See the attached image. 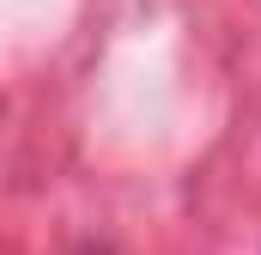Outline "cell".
<instances>
[{"label":"cell","mask_w":261,"mask_h":255,"mask_svg":"<svg viewBox=\"0 0 261 255\" xmlns=\"http://www.w3.org/2000/svg\"><path fill=\"white\" fill-rule=\"evenodd\" d=\"M79 255H110V249H79Z\"/></svg>","instance_id":"cell-1"}]
</instances>
